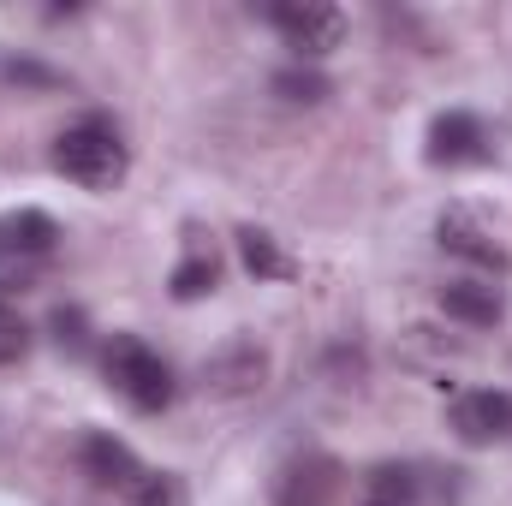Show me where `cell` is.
Returning a JSON list of instances; mask_svg holds the SVG:
<instances>
[{
    "mask_svg": "<svg viewBox=\"0 0 512 506\" xmlns=\"http://www.w3.org/2000/svg\"><path fill=\"white\" fill-rule=\"evenodd\" d=\"M441 310L465 328H495L507 316V298L489 280H453V286H441Z\"/></svg>",
    "mask_w": 512,
    "mask_h": 506,
    "instance_id": "ba28073f",
    "label": "cell"
},
{
    "mask_svg": "<svg viewBox=\"0 0 512 506\" xmlns=\"http://www.w3.org/2000/svg\"><path fill=\"white\" fill-rule=\"evenodd\" d=\"M274 90H280L286 102H322V96H328V78H322V72L292 66V72H280V78H274Z\"/></svg>",
    "mask_w": 512,
    "mask_h": 506,
    "instance_id": "2e32d148",
    "label": "cell"
},
{
    "mask_svg": "<svg viewBox=\"0 0 512 506\" xmlns=\"http://www.w3.org/2000/svg\"><path fill=\"white\" fill-rule=\"evenodd\" d=\"M102 370H108L114 393L126 399L131 411H167L173 393H179V381H173V370H167V358H161L155 346H143L137 334H114V340H108Z\"/></svg>",
    "mask_w": 512,
    "mask_h": 506,
    "instance_id": "7a4b0ae2",
    "label": "cell"
},
{
    "mask_svg": "<svg viewBox=\"0 0 512 506\" xmlns=\"http://www.w3.org/2000/svg\"><path fill=\"white\" fill-rule=\"evenodd\" d=\"M24 352H30V322L0 298V370H6V364H18Z\"/></svg>",
    "mask_w": 512,
    "mask_h": 506,
    "instance_id": "9a60e30c",
    "label": "cell"
},
{
    "mask_svg": "<svg viewBox=\"0 0 512 506\" xmlns=\"http://www.w3.org/2000/svg\"><path fill=\"white\" fill-rule=\"evenodd\" d=\"M54 239H60V227H54V215H42V209H12V215H0V256H48Z\"/></svg>",
    "mask_w": 512,
    "mask_h": 506,
    "instance_id": "9c48e42d",
    "label": "cell"
},
{
    "mask_svg": "<svg viewBox=\"0 0 512 506\" xmlns=\"http://www.w3.org/2000/svg\"><path fill=\"white\" fill-rule=\"evenodd\" d=\"M78 465L102 489H137L143 483V465H137V453H131L120 435H84L78 441Z\"/></svg>",
    "mask_w": 512,
    "mask_h": 506,
    "instance_id": "8992f818",
    "label": "cell"
},
{
    "mask_svg": "<svg viewBox=\"0 0 512 506\" xmlns=\"http://www.w3.org/2000/svg\"><path fill=\"white\" fill-rule=\"evenodd\" d=\"M328 495H334V465L328 459L292 465L286 483H280V506H328Z\"/></svg>",
    "mask_w": 512,
    "mask_h": 506,
    "instance_id": "8fae6325",
    "label": "cell"
},
{
    "mask_svg": "<svg viewBox=\"0 0 512 506\" xmlns=\"http://www.w3.org/2000/svg\"><path fill=\"white\" fill-rule=\"evenodd\" d=\"M131 495H137V506H191L185 483H179L173 471H143V483H137Z\"/></svg>",
    "mask_w": 512,
    "mask_h": 506,
    "instance_id": "5bb4252c",
    "label": "cell"
},
{
    "mask_svg": "<svg viewBox=\"0 0 512 506\" xmlns=\"http://www.w3.org/2000/svg\"><path fill=\"white\" fill-rule=\"evenodd\" d=\"M447 423H453V435L465 447H495V441L512 435V393H501V387H471V393L453 399Z\"/></svg>",
    "mask_w": 512,
    "mask_h": 506,
    "instance_id": "277c9868",
    "label": "cell"
},
{
    "mask_svg": "<svg viewBox=\"0 0 512 506\" xmlns=\"http://www.w3.org/2000/svg\"><path fill=\"white\" fill-rule=\"evenodd\" d=\"M441 251H453V256H465V262H477V268H495V274H507V251L471 221V215H441Z\"/></svg>",
    "mask_w": 512,
    "mask_h": 506,
    "instance_id": "30bf717a",
    "label": "cell"
},
{
    "mask_svg": "<svg viewBox=\"0 0 512 506\" xmlns=\"http://www.w3.org/2000/svg\"><path fill=\"white\" fill-rule=\"evenodd\" d=\"M370 506H399V501H370Z\"/></svg>",
    "mask_w": 512,
    "mask_h": 506,
    "instance_id": "ac0fdd59",
    "label": "cell"
},
{
    "mask_svg": "<svg viewBox=\"0 0 512 506\" xmlns=\"http://www.w3.org/2000/svg\"><path fill=\"white\" fill-rule=\"evenodd\" d=\"M483 155H489V137H483V120H477V114L453 108V114H441V120L429 126V161H435V167H471V161H483Z\"/></svg>",
    "mask_w": 512,
    "mask_h": 506,
    "instance_id": "5b68a950",
    "label": "cell"
},
{
    "mask_svg": "<svg viewBox=\"0 0 512 506\" xmlns=\"http://www.w3.org/2000/svg\"><path fill=\"white\" fill-rule=\"evenodd\" d=\"M268 24L286 36V48H298L304 60H322L328 48H340L346 36V12L340 6H322V0H280L268 6Z\"/></svg>",
    "mask_w": 512,
    "mask_h": 506,
    "instance_id": "3957f363",
    "label": "cell"
},
{
    "mask_svg": "<svg viewBox=\"0 0 512 506\" xmlns=\"http://www.w3.org/2000/svg\"><path fill=\"white\" fill-rule=\"evenodd\" d=\"M239 256H245V268L262 274V280H280V274H286V256L274 251V239H268V233H256V227L239 233Z\"/></svg>",
    "mask_w": 512,
    "mask_h": 506,
    "instance_id": "4fadbf2b",
    "label": "cell"
},
{
    "mask_svg": "<svg viewBox=\"0 0 512 506\" xmlns=\"http://www.w3.org/2000/svg\"><path fill=\"white\" fill-rule=\"evenodd\" d=\"M262 376H268V358L256 352L251 340H233V346H221V352L203 364V387L221 393V399H239V393L262 387Z\"/></svg>",
    "mask_w": 512,
    "mask_h": 506,
    "instance_id": "52a82bcc",
    "label": "cell"
},
{
    "mask_svg": "<svg viewBox=\"0 0 512 506\" xmlns=\"http://www.w3.org/2000/svg\"><path fill=\"white\" fill-rule=\"evenodd\" d=\"M215 280H221V268H215V256H185V262H179V268H173V280H167V286H173V298H185V304H191V298H203V292H215Z\"/></svg>",
    "mask_w": 512,
    "mask_h": 506,
    "instance_id": "7c38bea8",
    "label": "cell"
},
{
    "mask_svg": "<svg viewBox=\"0 0 512 506\" xmlns=\"http://www.w3.org/2000/svg\"><path fill=\"white\" fill-rule=\"evenodd\" d=\"M54 340L72 346V352H84V316L78 310H54Z\"/></svg>",
    "mask_w": 512,
    "mask_h": 506,
    "instance_id": "e0dca14e",
    "label": "cell"
},
{
    "mask_svg": "<svg viewBox=\"0 0 512 506\" xmlns=\"http://www.w3.org/2000/svg\"><path fill=\"white\" fill-rule=\"evenodd\" d=\"M126 167H131L126 137L102 114H90V120H78V126H66L54 137V173H66L84 191H114L126 179Z\"/></svg>",
    "mask_w": 512,
    "mask_h": 506,
    "instance_id": "6da1fadb",
    "label": "cell"
}]
</instances>
